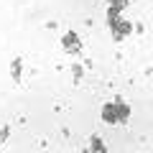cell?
<instances>
[{
	"instance_id": "1",
	"label": "cell",
	"mask_w": 153,
	"mask_h": 153,
	"mask_svg": "<svg viewBox=\"0 0 153 153\" xmlns=\"http://www.w3.org/2000/svg\"><path fill=\"white\" fill-rule=\"evenodd\" d=\"M115 107H117V105H115ZM115 107H107V110H105V120H117V117H125V115H128V107H123L120 112H117Z\"/></svg>"
}]
</instances>
